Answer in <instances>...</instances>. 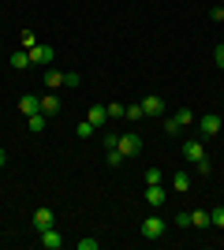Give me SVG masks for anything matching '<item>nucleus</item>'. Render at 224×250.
Wrapping results in <instances>:
<instances>
[{"instance_id":"nucleus-1","label":"nucleus","mask_w":224,"mask_h":250,"mask_svg":"<svg viewBox=\"0 0 224 250\" xmlns=\"http://www.w3.org/2000/svg\"><path fill=\"white\" fill-rule=\"evenodd\" d=\"M191 124H194V112H191V108H180L176 116H168V120H164V135L176 138L183 127H191Z\"/></svg>"},{"instance_id":"nucleus-2","label":"nucleus","mask_w":224,"mask_h":250,"mask_svg":"<svg viewBox=\"0 0 224 250\" xmlns=\"http://www.w3.org/2000/svg\"><path fill=\"white\" fill-rule=\"evenodd\" d=\"M164 231H168L164 217H146V220H142V239H161Z\"/></svg>"},{"instance_id":"nucleus-3","label":"nucleus","mask_w":224,"mask_h":250,"mask_svg":"<svg viewBox=\"0 0 224 250\" xmlns=\"http://www.w3.org/2000/svg\"><path fill=\"white\" fill-rule=\"evenodd\" d=\"M120 153H123V157H135V153H142V138L139 135H135V131H127V135H120Z\"/></svg>"},{"instance_id":"nucleus-4","label":"nucleus","mask_w":224,"mask_h":250,"mask_svg":"<svg viewBox=\"0 0 224 250\" xmlns=\"http://www.w3.org/2000/svg\"><path fill=\"white\" fill-rule=\"evenodd\" d=\"M183 157H187V161H191V165H198V161H205L202 138H187V142H183Z\"/></svg>"},{"instance_id":"nucleus-5","label":"nucleus","mask_w":224,"mask_h":250,"mask_svg":"<svg viewBox=\"0 0 224 250\" xmlns=\"http://www.w3.org/2000/svg\"><path fill=\"white\" fill-rule=\"evenodd\" d=\"M198 127H202V138H217V135H221V127H224V120H221V116H202Z\"/></svg>"},{"instance_id":"nucleus-6","label":"nucleus","mask_w":224,"mask_h":250,"mask_svg":"<svg viewBox=\"0 0 224 250\" xmlns=\"http://www.w3.org/2000/svg\"><path fill=\"white\" fill-rule=\"evenodd\" d=\"M53 60H56L53 45H41V42H38V45L30 49V63H53Z\"/></svg>"},{"instance_id":"nucleus-7","label":"nucleus","mask_w":224,"mask_h":250,"mask_svg":"<svg viewBox=\"0 0 224 250\" xmlns=\"http://www.w3.org/2000/svg\"><path fill=\"white\" fill-rule=\"evenodd\" d=\"M142 112H146V116H164V97H161V94L142 97Z\"/></svg>"},{"instance_id":"nucleus-8","label":"nucleus","mask_w":224,"mask_h":250,"mask_svg":"<svg viewBox=\"0 0 224 250\" xmlns=\"http://www.w3.org/2000/svg\"><path fill=\"white\" fill-rule=\"evenodd\" d=\"M168 202V190L161 187V183H153V187H146V206H153V209H161Z\"/></svg>"},{"instance_id":"nucleus-9","label":"nucleus","mask_w":224,"mask_h":250,"mask_svg":"<svg viewBox=\"0 0 224 250\" xmlns=\"http://www.w3.org/2000/svg\"><path fill=\"white\" fill-rule=\"evenodd\" d=\"M38 243H41L45 250H60V247H64V235H60L56 228H45V231H41V239H38Z\"/></svg>"},{"instance_id":"nucleus-10","label":"nucleus","mask_w":224,"mask_h":250,"mask_svg":"<svg viewBox=\"0 0 224 250\" xmlns=\"http://www.w3.org/2000/svg\"><path fill=\"white\" fill-rule=\"evenodd\" d=\"M19 112H22V116H34V112H41V97H34V94H22V97H19Z\"/></svg>"},{"instance_id":"nucleus-11","label":"nucleus","mask_w":224,"mask_h":250,"mask_svg":"<svg viewBox=\"0 0 224 250\" xmlns=\"http://www.w3.org/2000/svg\"><path fill=\"white\" fill-rule=\"evenodd\" d=\"M34 228H38V231L56 228V224H53V209H38V213H34Z\"/></svg>"},{"instance_id":"nucleus-12","label":"nucleus","mask_w":224,"mask_h":250,"mask_svg":"<svg viewBox=\"0 0 224 250\" xmlns=\"http://www.w3.org/2000/svg\"><path fill=\"white\" fill-rule=\"evenodd\" d=\"M172 190H176V194H187V190H191V172H176V176H172Z\"/></svg>"},{"instance_id":"nucleus-13","label":"nucleus","mask_w":224,"mask_h":250,"mask_svg":"<svg viewBox=\"0 0 224 250\" xmlns=\"http://www.w3.org/2000/svg\"><path fill=\"white\" fill-rule=\"evenodd\" d=\"M86 120H90L94 127H105V124H108V112H105V104H94V108L86 112Z\"/></svg>"},{"instance_id":"nucleus-14","label":"nucleus","mask_w":224,"mask_h":250,"mask_svg":"<svg viewBox=\"0 0 224 250\" xmlns=\"http://www.w3.org/2000/svg\"><path fill=\"white\" fill-rule=\"evenodd\" d=\"M45 124H49V116H45V112L26 116V127H30V135H41V131H45Z\"/></svg>"},{"instance_id":"nucleus-15","label":"nucleus","mask_w":224,"mask_h":250,"mask_svg":"<svg viewBox=\"0 0 224 250\" xmlns=\"http://www.w3.org/2000/svg\"><path fill=\"white\" fill-rule=\"evenodd\" d=\"M11 67H15V71H26V67H30V52L26 49H19V52H11Z\"/></svg>"},{"instance_id":"nucleus-16","label":"nucleus","mask_w":224,"mask_h":250,"mask_svg":"<svg viewBox=\"0 0 224 250\" xmlns=\"http://www.w3.org/2000/svg\"><path fill=\"white\" fill-rule=\"evenodd\" d=\"M41 112L49 116V120H53V116H60V97H53V94L41 97Z\"/></svg>"},{"instance_id":"nucleus-17","label":"nucleus","mask_w":224,"mask_h":250,"mask_svg":"<svg viewBox=\"0 0 224 250\" xmlns=\"http://www.w3.org/2000/svg\"><path fill=\"white\" fill-rule=\"evenodd\" d=\"M191 224H194V228H209V224H213L209 209H194V213H191Z\"/></svg>"},{"instance_id":"nucleus-18","label":"nucleus","mask_w":224,"mask_h":250,"mask_svg":"<svg viewBox=\"0 0 224 250\" xmlns=\"http://www.w3.org/2000/svg\"><path fill=\"white\" fill-rule=\"evenodd\" d=\"M45 86H49V90H56V86H64V71H56L53 63H49V71H45Z\"/></svg>"},{"instance_id":"nucleus-19","label":"nucleus","mask_w":224,"mask_h":250,"mask_svg":"<svg viewBox=\"0 0 224 250\" xmlns=\"http://www.w3.org/2000/svg\"><path fill=\"white\" fill-rule=\"evenodd\" d=\"M105 112H108V120H120V116L127 112V104H120V101H108V104H105Z\"/></svg>"},{"instance_id":"nucleus-20","label":"nucleus","mask_w":224,"mask_h":250,"mask_svg":"<svg viewBox=\"0 0 224 250\" xmlns=\"http://www.w3.org/2000/svg\"><path fill=\"white\" fill-rule=\"evenodd\" d=\"M94 131H97V127L90 124V120H82V124L75 127V135H79V138H94Z\"/></svg>"},{"instance_id":"nucleus-21","label":"nucleus","mask_w":224,"mask_h":250,"mask_svg":"<svg viewBox=\"0 0 224 250\" xmlns=\"http://www.w3.org/2000/svg\"><path fill=\"white\" fill-rule=\"evenodd\" d=\"M146 187H153V183H164V176H161V168H146Z\"/></svg>"},{"instance_id":"nucleus-22","label":"nucleus","mask_w":224,"mask_h":250,"mask_svg":"<svg viewBox=\"0 0 224 250\" xmlns=\"http://www.w3.org/2000/svg\"><path fill=\"white\" fill-rule=\"evenodd\" d=\"M172 224H176V228H191V213H176Z\"/></svg>"},{"instance_id":"nucleus-23","label":"nucleus","mask_w":224,"mask_h":250,"mask_svg":"<svg viewBox=\"0 0 224 250\" xmlns=\"http://www.w3.org/2000/svg\"><path fill=\"white\" fill-rule=\"evenodd\" d=\"M75 247H79V250H101V239H79Z\"/></svg>"},{"instance_id":"nucleus-24","label":"nucleus","mask_w":224,"mask_h":250,"mask_svg":"<svg viewBox=\"0 0 224 250\" xmlns=\"http://www.w3.org/2000/svg\"><path fill=\"white\" fill-rule=\"evenodd\" d=\"M123 165V153H120V149H108V168H120Z\"/></svg>"},{"instance_id":"nucleus-25","label":"nucleus","mask_w":224,"mask_h":250,"mask_svg":"<svg viewBox=\"0 0 224 250\" xmlns=\"http://www.w3.org/2000/svg\"><path fill=\"white\" fill-rule=\"evenodd\" d=\"M123 116H127V120H142L146 112H142V104H127V112H123Z\"/></svg>"},{"instance_id":"nucleus-26","label":"nucleus","mask_w":224,"mask_h":250,"mask_svg":"<svg viewBox=\"0 0 224 250\" xmlns=\"http://www.w3.org/2000/svg\"><path fill=\"white\" fill-rule=\"evenodd\" d=\"M209 217H213V228H224V206L221 209H209Z\"/></svg>"},{"instance_id":"nucleus-27","label":"nucleus","mask_w":224,"mask_h":250,"mask_svg":"<svg viewBox=\"0 0 224 250\" xmlns=\"http://www.w3.org/2000/svg\"><path fill=\"white\" fill-rule=\"evenodd\" d=\"M213 63H217V67H221V71H224V42H221V45H217V49H213Z\"/></svg>"},{"instance_id":"nucleus-28","label":"nucleus","mask_w":224,"mask_h":250,"mask_svg":"<svg viewBox=\"0 0 224 250\" xmlns=\"http://www.w3.org/2000/svg\"><path fill=\"white\" fill-rule=\"evenodd\" d=\"M82 79H79V71H64V86H79Z\"/></svg>"},{"instance_id":"nucleus-29","label":"nucleus","mask_w":224,"mask_h":250,"mask_svg":"<svg viewBox=\"0 0 224 250\" xmlns=\"http://www.w3.org/2000/svg\"><path fill=\"white\" fill-rule=\"evenodd\" d=\"M120 146V135H116V131H112V135H105V149H116Z\"/></svg>"},{"instance_id":"nucleus-30","label":"nucleus","mask_w":224,"mask_h":250,"mask_svg":"<svg viewBox=\"0 0 224 250\" xmlns=\"http://www.w3.org/2000/svg\"><path fill=\"white\" fill-rule=\"evenodd\" d=\"M34 45H38V38H34V34H22V49L30 52V49H34Z\"/></svg>"},{"instance_id":"nucleus-31","label":"nucleus","mask_w":224,"mask_h":250,"mask_svg":"<svg viewBox=\"0 0 224 250\" xmlns=\"http://www.w3.org/2000/svg\"><path fill=\"white\" fill-rule=\"evenodd\" d=\"M209 19H213V22H224V8H209Z\"/></svg>"},{"instance_id":"nucleus-32","label":"nucleus","mask_w":224,"mask_h":250,"mask_svg":"<svg viewBox=\"0 0 224 250\" xmlns=\"http://www.w3.org/2000/svg\"><path fill=\"white\" fill-rule=\"evenodd\" d=\"M4 165H8V153H4V149H0V168H4Z\"/></svg>"}]
</instances>
